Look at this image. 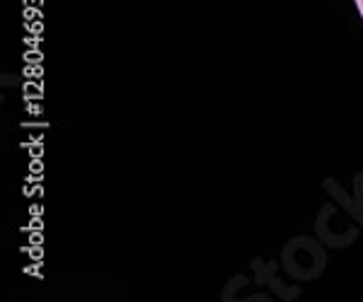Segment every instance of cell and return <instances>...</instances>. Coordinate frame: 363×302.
I'll use <instances>...</instances> for the list:
<instances>
[{
  "label": "cell",
  "mask_w": 363,
  "mask_h": 302,
  "mask_svg": "<svg viewBox=\"0 0 363 302\" xmlns=\"http://www.w3.org/2000/svg\"><path fill=\"white\" fill-rule=\"evenodd\" d=\"M356 5H359V10H361V15H363V0H356Z\"/></svg>",
  "instance_id": "obj_1"
}]
</instances>
